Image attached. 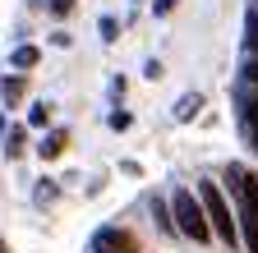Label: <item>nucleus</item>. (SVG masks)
<instances>
[{
    "label": "nucleus",
    "mask_w": 258,
    "mask_h": 253,
    "mask_svg": "<svg viewBox=\"0 0 258 253\" xmlns=\"http://www.w3.org/2000/svg\"><path fill=\"white\" fill-rule=\"evenodd\" d=\"M28 124H37V129H42V124H51V106H46V102H37V106L28 111Z\"/></svg>",
    "instance_id": "obj_11"
},
{
    "label": "nucleus",
    "mask_w": 258,
    "mask_h": 253,
    "mask_svg": "<svg viewBox=\"0 0 258 253\" xmlns=\"http://www.w3.org/2000/svg\"><path fill=\"white\" fill-rule=\"evenodd\" d=\"M244 83H258V51L244 60Z\"/></svg>",
    "instance_id": "obj_13"
},
{
    "label": "nucleus",
    "mask_w": 258,
    "mask_h": 253,
    "mask_svg": "<svg viewBox=\"0 0 258 253\" xmlns=\"http://www.w3.org/2000/svg\"><path fill=\"white\" fill-rule=\"evenodd\" d=\"M0 97H5V102H19V97H23V78H19V74L5 78V83H0Z\"/></svg>",
    "instance_id": "obj_10"
},
{
    "label": "nucleus",
    "mask_w": 258,
    "mask_h": 253,
    "mask_svg": "<svg viewBox=\"0 0 258 253\" xmlns=\"http://www.w3.org/2000/svg\"><path fill=\"white\" fill-rule=\"evenodd\" d=\"M92 248H97V253H139L134 235H129V230H120V226L97 230V235H92Z\"/></svg>",
    "instance_id": "obj_4"
},
{
    "label": "nucleus",
    "mask_w": 258,
    "mask_h": 253,
    "mask_svg": "<svg viewBox=\"0 0 258 253\" xmlns=\"http://www.w3.org/2000/svg\"><path fill=\"white\" fill-rule=\"evenodd\" d=\"M51 10H55V14L64 19V14H74V0H51Z\"/></svg>",
    "instance_id": "obj_16"
},
{
    "label": "nucleus",
    "mask_w": 258,
    "mask_h": 253,
    "mask_svg": "<svg viewBox=\"0 0 258 253\" xmlns=\"http://www.w3.org/2000/svg\"><path fill=\"white\" fill-rule=\"evenodd\" d=\"M175 10V0H152V14H171Z\"/></svg>",
    "instance_id": "obj_17"
},
{
    "label": "nucleus",
    "mask_w": 258,
    "mask_h": 253,
    "mask_svg": "<svg viewBox=\"0 0 258 253\" xmlns=\"http://www.w3.org/2000/svg\"><path fill=\"white\" fill-rule=\"evenodd\" d=\"M171 226L180 230V235H189L194 244H208L212 239V226H208V216H203V203H199V194H189V189H175L171 194Z\"/></svg>",
    "instance_id": "obj_2"
},
{
    "label": "nucleus",
    "mask_w": 258,
    "mask_h": 253,
    "mask_svg": "<svg viewBox=\"0 0 258 253\" xmlns=\"http://www.w3.org/2000/svg\"><path fill=\"white\" fill-rule=\"evenodd\" d=\"M199 106H203V97H199V92L180 97V102H175V120H194V115H199Z\"/></svg>",
    "instance_id": "obj_7"
},
{
    "label": "nucleus",
    "mask_w": 258,
    "mask_h": 253,
    "mask_svg": "<svg viewBox=\"0 0 258 253\" xmlns=\"http://www.w3.org/2000/svg\"><path fill=\"white\" fill-rule=\"evenodd\" d=\"M240 115H244V129L258 138V83H244L240 88Z\"/></svg>",
    "instance_id": "obj_5"
},
{
    "label": "nucleus",
    "mask_w": 258,
    "mask_h": 253,
    "mask_svg": "<svg viewBox=\"0 0 258 253\" xmlns=\"http://www.w3.org/2000/svg\"><path fill=\"white\" fill-rule=\"evenodd\" d=\"M199 203H203V216H208L212 235H217V239H226V244H240V230H235V216H231V207H226L221 189H217L212 180H203V184H199Z\"/></svg>",
    "instance_id": "obj_3"
},
{
    "label": "nucleus",
    "mask_w": 258,
    "mask_h": 253,
    "mask_svg": "<svg viewBox=\"0 0 258 253\" xmlns=\"http://www.w3.org/2000/svg\"><path fill=\"white\" fill-rule=\"evenodd\" d=\"M23 152V129H10L5 134V156H19Z\"/></svg>",
    "instance_id": "obj_12"
},
{
    "label": "nucleus",
    "mask_w": 258,
    "mask_h": 253,
    "mask_svg": "<svg viewBox=\"0 0 258 253\" xmlns=\"http://www.w3.org/2000/svg\"><path fill=\"white\" fill-rule=\"evenodd\" d=\"M14 69H32V65H37V46H14Z\"/></svg>",
    "instance_id": "obj_8"
},
{
    "label": "nucleus",
    "mask_w": 258,
    "mask_h": 253,
    "mask_svg": "<svg viewBox=\"0 0 258 253\" xmlns=\"http://www.w3.org/2000/svg\"><path fill=\"white\" fill-rule=\"evenodd\" d=\"M226 180H231L235 198H240V221H235V230L244 235L249 253H258V175H249L244 166H231V171H226Z\"/></svg>",
    "instance_id": "obj_1"
},
{
    "label": "nucleus",
    "mask_w": 258,
    "mask_h": 253,
    "mask_svg": "<svg viewBox=\"0 0 258 253\" xmlns=\"http://www.w3.org/2000/svg\"><path fill=\"white\" fill-rule=\"evenodd\" d=\"M244 46H249V51H258V10H249V14H244Z\"/></svg>",
    "instance_id": "obj_9"
},
{
    "label": "nucleus",
    "mask_w": 258,
    "mask_h": 253,
    "mask_svg": "<svg viewBox=\"0 0 258 253\" xmlns=\"http://www.w3.org/2000/svg\"><path fill=\"white\" fill-rule=\"evenodd\" d=\"M64 143H70V134H64V129H51V134L42 138V147H37V156H42V161H55V156L64 152Z\"/></svg>",
    "instance_id": "obj_6"
},
{
    "label": "nucleus",
    "mask_w": 258,
    "mask_h": 253,
    "mask_svg": "<svg viewBox=\"0 0 258 253\" xmlns=\"http://www.w3.org/2000/svg\"><path fill=\"white\" fill-rule=\"evenodd\" d=\"M129 124H134V115H129V111H115V115H111V129H129Z\"/></svg>",
    "instance_id": "obj_14"
},
{
    "label": "nucleus",
    "mask_w": 258,
    "mask_h": 253,
    "mask_svg": "<svg viewBox=\"0 0 258 253\" xmlns=\"http://www.w3.org/2000/svg\"><path fill=\"white\" fill-rule=\"evenodd\" d=\"M0 253H10V248H5V239H0Z\"/></svg>",
    "instance_id": "obj_18"
},
{
    "label": "nucleus",
    "mask_w": 258,
    "mask_h": 253,
    "mask_svg": "<svg viewBox=\"0 0 258 253\" xmlns=\"http://www.w3.org/2000/svg\"><path fill=\"white\" fill-rule=\"evenodd\" d=\"M115 33H120V23L115 19H102V42H115Z\"/></svg>",
    "instance_id": "obj_15"
}]
</instances>
